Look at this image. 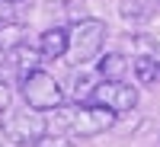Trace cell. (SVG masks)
Here are the masks:
<instances>
[{
    "instance_id": "8fae6325",
    "label": "cell",
    "mask_w": 160,
    "mask_h": 147,
    "mask_svg": "<svg viewBox=\"0 0 160 147\" xmlns=\"http://www.w3.org/2000/svg\"><path fill=\"white\" fill-rule=\"evenodd\" d=\"M131 45H135V51H138V58H148V61H154V64H160V42L154 35H135L131 38Z\"/></svg>"
},
{
    "instance_id": "9a60e30c",
    "label": "cell",
    "mask_w": 160,
    "mask_h": 147,
    "mask_svg": "<svg viewBox=\"0 0 160 147\" xmlns=\"http://www.w3.org/2000/svg\"><path fill=\"white\" fill-rule=\"evenodd\" d=\"M3 3H22V0H3Z\"/></svg>"
},
{
    "instance_id": "52a82bcc",
    "label": "cell",
    "mask_w": 160,
    "mask_h": 147,
    "mask_svg": "<svg viewBox=\"0 0 160 147\" xmlns=\"http://www.w3.org/2000/svg\"><path fill=\"white\" fill-rule=\"evenodd\" d=\"M26 35H29V29H26L22 22L10 19L0 26V55H13V51H19L26 45Z\"/></svg>"
},
{
    "instance_id": "277c9868",
    "label": "cell",
    "mask_w": 160,
    "mask_h": 147,
    "mask_svg": "<svg viewBox=\"0 0 160 147\" xmlns=\"http://www.w3.org/2000/svg\"><path fill=\"white\" fill-rule=\"evenodd\" d=\"M0 135L10 144H38L42 138H48V118L32 109L7 112L0 118Z\"/></svg>"
},
{
    "instance_id": "4fadbf2b",
    "label": "cell",
    "mask_w": 160,
    "mask_h": 147,
    "mask_svg": "<svg viewBox=\"0 0 160 147\" xmlns=\"http://www.w3.org/2000/svg\"><path fill=\"white\" fill-rule=\"evenodd\" d=\"M35 147H77L71 138H42Z\"/></svg>"
},
{
    "instance_id": "ba28073f",
    "label": "cell",
    "mask_w": 160,
    "mask_h": 147,
    "mask_svg": "<svg viewBox=\"0 0 160 147\" xmlns=\"http://www.w3.org/2000/svg\"><path fill=\"white\" fill-rule=\"evenodd\" d=\"M125 71H128V61L118 55V51L99 55V61H96V74H99V80H125Z\"/></svg>"
},
{
    "instance_id": "3957f363",
    "label": "cell",
    "mask_w": 160,
    "mask_h": 147,
    "mask_svg": "<svg viewBox=\"0 0 160 147\" xmlns=\"http://www.w3.org/2000/svg\"><path fill=\"white\" fill-rule=\"evenodd\" d=\"M106 35H109V29H106L102 19H80V22H71L68 29V55L74 64H83V61H93L99 58V51L106 45Z\"/></svg>"
},
{
    "instance_id": "30bf717a",
    "label": "cell",
    "mask_w": 160,
    "mask_h": 147,
    "mask_svg": "<svg viewBox=\"0 0 160 147\" xmlns=\"http://www.w3.org/2000/svg\"><path fill=\"white\" fill-rule=\"evenodd\" d=\"M131 71H135V80H138L141 86H154V83H160V64H154V61H148V58H138V55H135Z\"/></svg>"
},
{
    "instance_id": "5bb4252c",
    "label": "cell",
    "mask_w": 160,
    "mask_h": 147,
    "mask_svg": "<svg viewBox=\"0 0 160 147\" xmlns=\"http://www.w3.org/2000/svg\"><path fill=\"white\" fill-rule=\"evenodd\" d=\"M10 16H13L10 3H3V0H0V26H3V22H10Z\"/></svg>"
},
{
    "instance_id": "5b68a950",
    "label": "cell",
    "mask_w": 160,
    "mask_h": 147,
    "mask_svg": "<svg viewBox=\"0 0 160 147\" xmlns=\"http://www.w3.org/2000/svg\"><path fill=\"white\" fill-rule=\"evenodd\" d=\"M96 105H106L109 112L122 115V112H131L138 105V90L128 83V80H99L93 86V96H90Z\"/></svg>"
},
{
    "instance_id": "8992f818",
    "label": "cell",
    "mask_w": 160,
    "mask_h": 147,
    "mask_svg": "<svg viewBox=\"0 0 160 147\" xmlns=\"http://www.w3.org/2000/svg\"><path fill=\"white\" fill-rule=\"evenodd\" d=\"M35 51L42 55V61L64 58V55H68V29H64V26H51V29H45L42 35H38Z\"/></svg>"
},
{
    "instance_id": "6da1fadb",
    "label": "cell",
    "mask_w": 160,
    "mask_h": 147,
    "mask_svg": "<svg viewBox=\"0 0 160 147\" xmlns=\"http://www.w3.org/2000/svg\"><path fill=\"white\" fill-rule=\"evenodd\" d=\"M115 112H109L106 105L96 102H68L61 105L58 115H55V128L61 135H71V138H93V135H102L115 125Z\"/></svg>"
},
{
    "instance_id": "2e32d148",
    "label": "cell",
    "mask_w": 160,
    "mask_h": 147,
    "mask_svg": "<svg viewBox=\"0 0 160 147\" xmlns=\"http://www.w3.org/2000/svg\"><path fill=\"white\" fill-rule=\"evenodd\" d=\"M0 147H3V141H0Z\"/></svg>"
},
{
    "instance_id": "7a4b0ae2",
    "label": "cell",
    "mask_w": 160,
    "mask_h": 147,
    "mask_svg": "<svg viewBox=\"0 0 160 147\" xmlns=\"http://www.w3.org/2000/svg\"><path fill=\"white\" fill-rule=\"evenodd\" d=\"M19 93H22V99H26V105H29L32 112H51V109L58 112L61 105H68L64 86L42 67L19 77Z\"/></svg>"
},
{
    "instance_id": "7c38bea8",
    "label": "cell",
    "mask_w": 160,
    "mask_h": 147,
    "mask_svg": "<svg viewBox=\"0 0 160 147\" xmlns=\"http://www.w3.org/2000/svg\"><path fill=\"white\" fill-rule=\"evenodd\" d=\"M10 102H13V86H10V80L0 74V115L10 112Z\"/></svg>"
},
{
    "instance_id": "9c48e42d",
    "label": "cell",
    "mask_w": 160,
    "mask_h": 147,
    "mask_svg": "<svg viewBox=\"0 0 160 147\" xmlns=\"http://www.w3.org/2000/svg\"><path fill=\"white\" fill-rule=\"evenodd\" d=\"M160 3V0H122V19H128V22H144V19H151V13H154V7Z\"/></svg>"
}]
</instances>
